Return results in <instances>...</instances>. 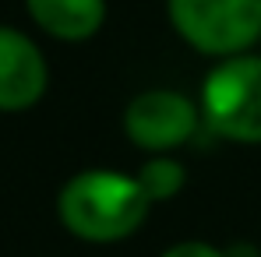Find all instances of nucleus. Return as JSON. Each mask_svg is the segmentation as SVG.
Segmentation results:
<instances>
[{"instance_id":"nucleus-1","label":"nucleus","mask_w":261,"mask_h":257,"mask_svg":"<svg viewBox=\"0 0 261 257\" xmlns=\"http://www.w3.org/2000/svg\"><path fill=\"white\" fill-rule=\"evenodd\" d=\"M152 208L138 176L113 169H85L71 176L57 197L60 222L88 243H117L145 222Z\"/></svg>"},{"instance_id":"nucleus-2","label":"nucleus","mask_w":261,"mask_h":257,"mask_svg":"<svg viewBox=\"0 0 261 257\" xmlns=\"http://www.w3.org/2000/svg\"><path fill=\"white\" fill-rule=\"evenodd\" d=\"M201 120L226 141L261 145V56H226L205 78Z\"/></svg>"},{"instance_id":"nucleus-3","label":"nucleus","mask_w":261,"mask_h":257,"mask_svg":"<svg viewBox=\"0 0 261 257\" xmlns=\"http://www.w3.org/2000/svg\"><path fill=\"white\" fill-rule=\"evenodd\" d=\"M180 39L208 56H237L261 39V0H170Z\"/></svg>"},{"instance_id":"nucleus-4","label":"nucleus","mask_w":261,"mask_h":257,"mask_svg":"<svg viewBox=\"0 0 261 257\" xmlns=\"http://www.w3.org/2000/svg\"><path fill=\"white\" fill-rule=\"evenodd\" d=\"M201 124L198 106L180 95V92H166V88H152L130 99V106L124 109V130L127 137L145 148V152H170L180 148L184 141L194 137V130Z\"/></svg>"},{"instance_id":"nucleus-5","label":"nucleus","mask_w":261,"mask_h":257,"mask_svg":"<svg viewBox=\"0 0 261 257\" xmlns=\"http://www.w3.org/2000/svg\"><path fill=\"white\" fill-rule=\"evenodd\" d=\"M49 71L25 32L0 25V113H21L36 106L46 92Z\"/></svg>"},{"instance_id":"nucleus-6","label":"nucleus","mask_w":261,"mask_h":257,"mask_svg":"<svg viewBox=\"0 0 261 257\" xmlns=\"http://www.w3.org/2000/svg\"><path fill=\"white\" fill-rule=\"evenodd\" d=\"M32 21L64 43H82L106 21V0H25Z\"/></svg>"},{"instance_id":"nucleus-7","label":"nucleus","mask_w":261,"mask_h":257,"mask_svg":"<svg viewBox=\"0 0 261 257\" xmlns=\"http://www.w3.org/2000/svg\"><path fill=\"white\" fill-rule=\"evenodd\" d=\"M184 180H187L184 166L173 162V159H166V155H155V159H148L138 169V183H141V190L148 194L152 205L155 201H170L173 194H180L184 190Z\"/></svg>"},{"instance_id":"nucleus-8","label":"nucleus","mask_w":261,"mask_h":257,"mask_svg":"<svg viewBox=\"0 0 261 257\" xmlns=\"http://www.w3.org/2000/svg\"><path fill=\"white\" fill-rule=\"evenodd\" d=\"M163 257H226V254L216 250L212 243H198V240H191V243H176V247H170Z\"/></svg>"}]
</instances>
